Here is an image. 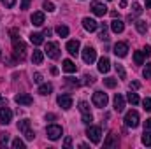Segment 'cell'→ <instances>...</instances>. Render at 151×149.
<instances>
[{
    "instance_id": "obj_1",
    "label": "cell",
    "mask_w": 151,
    "mask_h": 149,
    "mask_svg": "<svg viewBox=\"0 0 151 149\" xmlns=\"http://www.w3.org/2000/svg\"><path fill=\"white\" fill-rule=\"evenodd\" d=\"M18 130L27 137V140H34L35 133L32 132V128H30V121H28V119H21V121L18 123Z\"/></svg>"
},
{
    "instance_id": "obj_2",
    "label": "cell",
    "mask_w": 151,
    "mask_h": 149,
    "mask_svg": "<svg viewBox=\"0 0 151 149\" xmlns=\"http://www.w3.org/2000/svg\"><path fill=\"white\" fill-rule=\"evenodd\" d=\"M125 125L128 128H137L139 126V112L137 111H128L125 114Z\"/></svg>"
},
{
    "instance_id": "obj_3",
    "label": "cell",
    "mask_w": 151,
    "mask_h": 149,
    "mask_svg": "<svg viewBox=\"0 0 151 149\" xmlns=\"http://www.w3.org/2000/svg\"><path fill=\"white\" fill-rule=\"evenodd\" d=\"M12 49H14V54L19 58V60H23L25 58V51H27V44L19 39H12Z\"/></svg>"
},
{
    "instance_id": "obj_4",
    "label": "cell",
    "mask_w": 151,
    "mask_h": 149,
    "mask_svg": "<svg viewBox=\"0 0 151 149\" xmlns=\"http://www.w3.org/2000/svg\"><path fill=\"white\" fill-rule=\"evenodd\" d=\"M107 102H109V98H107V95H106L104 91H95V93H93V105H95V107L104 109V107L107 105Z\"/></svg>"
},
{
    "instance_id": "obj_5",
    "label": "cell",
    "mask_w": 151,
    "mask_h": 149,
    "mask_svg": "<svg viewBox=\"0 0 151 149\" xmlns=\"http://www.w3.org/2000/svg\"><path fill=\"white\" fill-rule=\"evenodd\" d=\"M100 135H102L100 126H88V130H86V137H88L93 144H100Z\"/></svg>"
},
{
    "instance_id": "obj_6",
    "label": "cell",
    "mask_w": 151,
    "mask_h": 149,
    "mask_svg": "<svg viewBox=\"0 0 151 149\" xmlns=\"http://www.w3.org/2000/svg\"><path fill=\"white\" fill-rule=\"evenodd\" d=\"M79 111L83 114V123H86V125H91V121H93V116H91V112H90V105H88V102H79Z\"/></svg>"
},
{
    "instance_id": "obj_7",
    "label": "cell",
    "mask_w": 151,
    "mask_h": 149,
    "mask_svg": "<svg viewBox=\"0 0 151 149\" xmlns=\"http://www.w3.org/2000/svg\"><path fill=\"white\" fill-rule=\"evenodd\" d=\"M95 60H97V51H95V47L86 46V47L83 49V62L88 63V65H91Z\"/></svg>"
},
{
    "instance_id": "obj_8",
    "label": "cell",
    "mask_w": 151,
    "mask_h": 149,
    "mask_svg": "<svg viewBox=\"0 0 151 149\" xmlns=\"http://www.w3.org/2000/svg\"><path fill=\"white\" fill-rule=\"evenodd\" d=\"M46 133H47V139H49V140H58V139L62 137L63 130H62V126H58V125H49V126L46 128Z\"/></svg>"
},
{
    "instance_id": "obj_9",
    "label": "cell",
    "mask_w": 151,
    "mask_h": 149,
    "mask_svg": "<svg viewBox=\"0 0 151 149\" xmlns=\"http://www.w3.org/2000/svg\"><path fill=\"white\" fill-rule=\"evenodd\" d=\"M46 54L51 60H58L60 58V46L56 42H47L46 44Z\"/></svg>"
},
{
    "instance_id": "obj_10",
    "label": "cell",
    "mask_w": 151,
    "mask_h": 149,
    "mask_svg": "<svg viewBox=\"0 0 151 149\" xmlns=\"http://www.w3.org/2000/svg\"><path fill=\"white\" fill-rule=\"evenodd\" d=\"M56 102H58V105H60L62 109H65V111H69V109L72 107V97H70V95H67V93L58 95Z\"/></svg>"
},
{
    "instance_id": "obj_11",
    "label": "cell",
    "mask_w": 151,
    "mask_h": 149,
    "mask_svg": "<svg viewBox=\"0 0 151 149\" xmlns=\"http://www.w3.org/2000/svg\"><path fill=\"white\" fill-rule=\"evenodd\" d=\"M90 9L93 11V14H95V16H100V18L107 14V7H106V5H104L102 2H91Z\"/></svg>"
},
{
    "instance_id": "obj_12",
    "label": "cell",
    "mask_w": 151,
    "mask_h": 149,
    "mask_svg": "<svg viewBox=\"0 0 151 149\" xmlns=\"http://www.w3.org/2000/svg\"><path fill=\"white\" fill-rule=\"evenodd\" d=\"M113 53L118 56V58H125L127 53H128V44H127V42H116Z\"/></svg>"
},
{
    "instance_id": "obj_13",
    "label": "cell",
    "mask_w": 151,
    "mask_h": 149,
    "mask_svg": "<svg viewBox=\"0 0 151 149\" xmlns=\"http://www.w3.org/2000/svg\"><path fill=\"white\" fill-rule=\"evenodd\" d=\"M14 102L19 104V105H32V104H34V98H32L28 93H19V95L14 97Z\"/></svg>"
},
{
    "instance_id": "obj_14",
    "label": "cell",
    "mask_w": 151,
    "mask_h": 149,
    "mask_svg": "<svg viewBox=\"0 0 151 149\" xmlns=\"http://www.w3.org/2000/svg\"><path fill=\"white\" fill-rule=\"evenodd\" d=\"M12 119V111L7 107H0V125H9Z\"/></svg>"
},
{
    "instance_id": "obj_15",
    "label": "cell",
    "mask_w": 151,
    "mask_h": 149,
    "mask_svg": "<svg viewBox=\"0 0 151 149\" xmlns=\"http://www.w3.org/2000/svg\"><path fill=\"white\" fill-rule=\"evenodd\" d=\"M83 27H84L86 32H95V30L99 28V23H97L95 19H91V18H84V19H83Z\"/></svg>"
},
{
    "instance_id": "obj_16",
    "label": "cell",
    "mask_w": 151,
    "mask_h": 149,
    "mask_svg": "<svg viewBox=\"0 0 151 149\" xmlns=\"http://www.w3.org/2000/svg\"><path fill=\"white\" fill-rule=\"evenodd\" d=\"M109 69H111V62H109V58L102 56V58L99 60V72L107 74V72H109Z\"/></svg>"
},
{
    "instance_id": "obj_17",
    "label": "cell",
    "mask_w": 151,
    "mask_h": 149,
    "mask_svg": "<svg viewBox=\"0 0 151 149\" xmlns=\"http://www.w3.org/2000/svg\"><path fill=\"white\" fill-rule=\"evenodd\" d=\"M123 109H125V98H123L119 93H116V95H114V111L121 112Z\"/></svg>"
},
{
    "instance_id": "obj_18",
    "label": "cell",
    "mask_w": 151,
    "mask_h": 149,
    "mask_svg": "<svg viewBox=\"0 0 151 149\" xmlns=\"http://www.w3.org/2000/svg\"><path fill=\"white\" fill-rule=\"evenodd\" d=\"M111 30H113L114 34H121L125 30V23L121 19H113L111 21Z\"/></svg>"
},
{
    "instance_id": "obj_19",
    "label": "cell",
    "mask_w": 151,
    "mask_h": 149,
    "mask_svg": "<svg viewBox=\"0 0 151 149\" xmlns=\"http://www.w3.org/2000/svg\"><path fill=\"white\" fill-rule=\"evenodd\" d=\"M62 69L67 72V74H72L77 70V65H76L72 60H63V65H62Z\"/></svg>"
},
{
    "instance_id": "obj_20",
    "label": "cell",
    "mask_w": 151,
    "mask_h": 149,
    "mask_svg": "<svg viewBox=\"0 0 151 149\" xmlns=\"http://www.w3.org/2000/svg\"><path fill=\"white\" fill-rule=\"evenodd\" d=\"M67 51H69L72 56H76V54L79 53V40H69V42H67Z\"/></svg>"
},
{
    "instance_id": "obj_21",
    "label": "cell",
    "mask_w": 151,
    "mask_h": 149,
    "mask_svg": "<svg viewBox=\"0 0 151 149\" xmlns=\"http://www.w3.org/2000/svg\"><path fill=\"white\" fill-rule=\"evenodd\" d=\"M30 19H32V23L35 27H42L44 25V12H34Z\"/></svg>"
},
{
    "instance_id": "obj_22",
    "label": "cell",
    "mask_w": 151,
    "mask_h": 149,
    "mask_svg": "<svg viewBox=\"0 0 151 149\" xmlns=\"http://www.w3.org/2000/svg\"><path fill=\"white\" fill-rule=\"evenodd\" d=\"M30 42L34 46H40L44 42V35L42 34H30Z\"/></svg>"
},
{
    "instance_id": "obj_23",
    "label": "cell",
    "mask_w": 151,
    "mask_h": 149,
    "mask_svg": "<svg viewBox=\"0 0 151 149\" xmlns=\"http://www.w3.org/2000/svg\"><path fill=\"white\" fill-rule=\"evenodd\" d=\"M42 60H44V53H42V51H39V49H35V51H34V54H32V62H34L35 65H40V63H42Z\"/></svg>"
},
{
    "instance_id": "obj_24",
    "label": "cell",
    "mask_w": 151,
    "mask_h": 149,
    "mask_svg": "<svg viewBox=\"0 0 151 149\" xmlns=\"http://www.w3.org/2000/svg\"><path fill=\"white\" fill-rule=\"evenodd\" d=\"M51 91H53V84H49V82L40 84V88H39V95H49Z\"/></svg>"
},
{
    "instance_id": "obj_25",
    "label": "cell",
    "mask_w": 151,
    "mask_h": 149,
    "mask_svg": "<svg viewBox=\"0 0 151 149\" xmlns=\"http://www.w3.org/2000/svg\"><path fill=\"white\" fill-rule=\"evenodd\" d=\"M118 146V140H116V135L111 133L109 137H107V140L104 142V148H116Z\"/></svg>"
},
{
    "instance_id": "obj_26",
    "label": "cell",
    "mask_w": 151,
    "mask_h": 149,
    "mask_svg": "<svg viewBox=\"0 0 151 149\" xmlns=\"http://www.w3.org/2000/svg\"><path fill=\"white\" fill-rule=\"evenodd\" d=\"M144 58H146V56H144L142 51H135V53H134V62H135V65H142V63H144Z\"/></svg>"
},
{
    "instance_id": "obj_27",
    "label": "cell",
    "mask_w": 151,
    "mask_h": 149,
    "mask_svg": "<svg viewBox=\"0 0 151 149\" xmlns=\"http://www.w3.org/2000/svg\"><path fill=\"white\" fill-rule=\"evenodd\" d=\"M135 28H137V32H139V34H142V35L148 32V25H146L144 21H137V23H135Z\"/></svg>"
},
{
    "instance_id": "obj_28",
    "label": "cell",
    "mask_w": 151,
    "mask_h": 149,
    "mask_svg": "<svg viewBox=\"0 0 151 149\" xmlns=\"http://www.w3.org/2000/svg\"><path fill=\"white\" fill-rule=\"evenodd\" d=\"M127 100H128L132 105H137V104H139V97H137V93H134V91H130V93L127 95Z\"/></svg>"
},
{
    "instance_id": "obj_29",
    "label": "cell",
    "mask_w": 151,
    "mask_h": 149,
    "mask_svg": "<svg viewBox=\"0 0 151 149\" xmlns=\"http://www.w3.org/2000/svg\"><path fill=\"white\" fill-rule=\"evenodd\" d=\"M56 34H58L60 37H67V35H69V28H67L65 25H60V27L56 28Z\"/></svg>"
},
{
    "instance_id": "obj_30",
    "label": "cell",
    "mask_w": 151,
    "mask_h": 149,
    "mask_svg": "<svg viewBox=\"0 0 151 149\" xmlns=\"http://www.w3.org/2000/svg\"><path fill=\"white\" fill-rule=\"evenodd\" d=\"M114 69H116V72L119 75V79H125L127 77V72H125V69H123V65H119V63H116L114 65Z\"/></svg>"
},
{
    "instance_id": "obj_31",
    "label": "cell",
    "mask_w": 151,
    "mask_h": 149,
    "mask_svg": "<svg viewBox=\"0 0 151 149\" xmlns=\"http://www.w3.org/2000/svg\"><path fill=\"white\" fill-rule=\"evenodd\" d=\"M104 84H106L107 88H116V84H118V81H116L114 77H106V79H104Z\"/></svg>"
},
{
    "instance_id": "obj_32",
    "label": "cell",
    "mask_w": 151,
    "mask_h": 149,
    "mask_svg": "<svg viewBox=\"0 0 151 149\" xmlns=\"http://www.w3.org/2000/svg\"><path fill=\"white\" fill-rule=\"evenodd\" d=\"M107 35H109V34H107V27H106V25H102V27H100V34H99V37L102 39V40H107Z\"/></svg>"
},
{
    "instance_id": "obj_33",
    "label": "cell",
    "mask_w": 151,
    "mask_h": 149,
    "mask_svg": "<svg viewBox=\"0 0 151 149\" xmlns=\"http://www.w3.org/2000/svg\"><path fill=\"white\" fill-rule=\"evenodd\" d=\"M12 148L14 149H23L25 148V142H23L21 139H14V140H12Z\"/></svg>"
},
{
    "instance_id": "obj_34",
    "label": "cell",
    "mask_w": 151,
    "mask_h": 149,
    "mask_svg": "<svg viewBox=\"0 0 151 149\" xmlns=\"http://www.w3.org/2000/svg\"><path fill=\"white\" fill-rule=\"evenodd\" d=\"M142 75H144L146 79H151V63H146V67H144V70H142Z\"/></svg>"
},
{
    "instance_id": "obj_35",
    "label": "cell",
    "mask_w": 151,
    "mask_h": 149,
    "mask_svg": "<svg viewBox=\"0 0 151 149\" xmlns=\"http://www.w3.org/2000/svg\"><path fill=\"white\" fill-rule=\"evenodd\" d=\"M142 144L144 146H151V135L148 132H144V135H142Z\"/></svg>"
},
{
    "instance_id": "obj_36",
    "label": "cell",
    "mask_w": 151,
    "mask_h": 149,
    "mask_svg": "<svg viewBox=\"0 0 151 149\" xmlns=\"http://www.w3.org/2000/svg\"><path fill=\"white\" fill-rule=\"evenodd\" d=\"M142 107H144V111L151 112V98H144L142 100Z\"/></svg>"
},
{
    "instance_id": "obj_37",
    "label": "cell",
    "mask_w": 151,
    "mask_h": 149,
    "mask_svg": "<svg viewBox=\"0 0 151 149\" xmlns=\"http://www.w3.org/2000/svg\"><path fill=\"white\" fill-rule=\"evenodd\" d=\"M44 9H46L47 12H53V11H55V4H51V2L46 0V2H44Z\"/></svg>"
},
{
    "instance_id": "obj_38",
    "label": "cell",
    "mask_w": 151,
    "mask_h": 149,
    "mask_svg": "<svg viewBox=\"0 0 151 149\" xmlns=\"http://www.w3.org/2000/svg\"><path fill=\"white\" fill-rule=\"evenodd\" d=\"M30 4H32V0H21V5H19V9H21V11H27V9L30 7Z\"/></svg>"
},
{
    "instance_id": "obj_39",
    "label": "cell",
    "mask_w": 151,
    "mask_h": 149,
    "mask_svg": "<svg viewBox=\"0 0 151 149\" xmlns=\"http://www.w3.org/2000/svg\"><path fill=\"white\" fill-rule=\"evenodd\" d=\"M9 142V133H0V144H7Z\"/></svg>"
},
{
    "instance_id": "obj_40",
    "label": "cell",
    "mask_w": 151,
    "mask_h": 149,
    "mask_svg": "<svg viewBox=\"0 0 151 149\" xmlns=\"http://www.w3.org/2000/svg\"><path fill=\"white\" fill-rule=\"evenodd\" d=\"M144 132H148V133H151V117H150V119H146V121H144Z\"/></svg>"
},
{
    "instance_id": "obj_41",
    "label": "cell",
    "mask_w": 151,
    "mask_h": 149,
    "mask_svg": "<svg viewBox=\"0 0 151 149\" xmlns=\"http://www.w3.org/2000/svg\"><path fill=\"white\" fill-rule=\"evenodd\" d=\"M83 79H84V81H83L84 84H93V79H95V77H93V75H84Z\"/></svg>"
},
{
    "instance_id": "obj_42",
    "label": "cell",
    "mask_w": 151,
    "mask_h": 149,
    "mask_svg": "<svg viewBox=\"0 0 151 149\" xmlns=\"http://www.w3.org/2000/svg\"><path fill=\"white\" fill-rule=\"evenodd\" d=\"M2 4H4L5 7H14V4H16V0H2Z\"/></svg>"
},
{
    "instance_id": "obj_43",
    "label": "cell",
    "mask_w": 151,
    "mask_h": 149,
    "mask_svg": "<svg viewBox=\"0 0 151 149\" xmlns=\"http://www.w3.org/2000/svg\"><path fill=\"white\" fill-rule=\"evenodd\" d=\"M132 9H134V12H135V14H141V12H142V9H141V5H139V4H134V5H132Z\"/></svg>"
},
{
    "instance_id": "obj_44",
    "label": "cell",
    "mask_w": 151,
    "mask_h": 149,
    "mask_svg": "<svg viewBox=\"0 0 151 149\" xmlns=\"http://www.w3.org/2000/svg\"><path fill=\"white\" fill-rule=\"evenodd\" d=\"M34 82H42V74H34Z\"/></svg>"
},
{
    "instance_id": "obj_45",
    "label": "cell",
    "mask_w": 151,
    "mask_h": 149,
    "mask_svg": "<svg viewBox=\"0 0 151 149\" xmlns=\"http://www.w3.org/2000/svg\"><path fill=\"white\" fill-rule=\"evenodd\" d=\"M142 53H144V56H151V46H146L142 49Z\"/></svg>"
},
{
    "instance_id": "obj_46",
    "label": "cell",
    "mask_w": 151,
    "mask_h": 149,
    "mask_svg": "<svg viewBox=\"0 0 151 149\" xmlns=\"http://www.w3.org/2000/svg\"><path fill=\"white\" fill-rule=\"evenodd\" d=\"M63 146H65V148H70V146H72V139H70V137H67V139H65V142H63Z\"/></svg>"
},
{
    "instance_id": "obj_47",
    "label": "cell",
    "mask_w": 151,
    "mask_h": 149,
    "mask_svg": "<svg viewBox=\"0 0 151 149\" xmlns=\"http://www.w3.org/2000/svg\"><path fill=\"white\" fill-rule=\"evenodd\" d=\"M139 86H141V84H139L137 81H134V82H130V90H137Z\"/></svg>"
},
{
    "instance_id": "obj_48",
    "label": "cell",
    "mask_w": 151,
    "mask_h": 149,
    "mask_svg": "<svg viewBox=\"0 0 151 149\" xmlns=\"http://www.w3.org/2000/svg\"><path fill=\"white\" fill-rule=\"evenodd\" d=\"M127 4H128V0H119V7H121V9H125Z\"/></svg>"
},
{
    "instance_id": "obj_49",
    "label": "cell",
    "mask_w": 151,
    "mask_h": 149,
    "mask_svg": "<svg viewBox=\"0 0 151 149\" xmlns=\"http://www.w3.org/2000/svg\"><path fill=\"white\" fill-rule=\"evenodd\" d=\"M42 35H44V37H49V35H51V30H44V34H42Z\"/></svg>"
},
{
    "instance_id": "obj_50",
    "label": "cell",
    "mask_w": 151,
    "mask_h": 149,
    "mask_svg": "<svg viewBox=\"0 0 151 149\" xmlns=\"http://www.w3.org/2000/svg\"><path fill=\"white\" fill-rule=\"evenodd\" d=\"M51 74L56 75V74H58V69H56V67H53V69H51Z\"/></svg>"
},
{
    "instance_id": "obj_51",
    "label": "cell",
    "mask_w": 151,
    "mask_h": 149,
    "mask_svg": "<svg viewBox=\"0 0 151 149\" xmlns=\"http://www.w3.org/2000/svg\"><path fill=\"white\" fill-rule=\"evenodd\" d=\"M146 7H148V9H151V0H146Z\"/></svg>"
},
{
    "instance_id": "obj_52",
    "label": "cell",
    "mask_w": 151,
    "mask_h": 149,
    "mask_svg": "<svg viewBox=\"0 0 151 149\" xmlns=\"http://www.w3.org/2000/svg\"><path fill=\"white\" fill-rule=\"evenodd\" d=\"M0 102H2V104H5V100H4V98H2V95H0Z\"/></svg>"
}]
</instances>
